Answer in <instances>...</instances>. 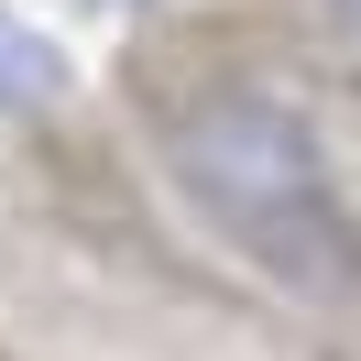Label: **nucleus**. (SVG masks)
I'll use <instances>...</instances> for the list:
<instances>
[{"mask_svg": "<svg viewBox=\"0 0 361 361\" xmlns=\"http://www.w3.org/2000/svg\"><path fill=\"white\" fill-rule=\"evenodd\" d=\"M164 176L274 285H295V295H350L361 285V219L339 208V176L317 154V132L274 88H252V77L197 88L164 121Z\"/></svg>", "mask_w": 361, "mask_h": 361, "instance_id": "obj_1", "label": "nucleus"}, {"mask_svg": "<svg viewBox=\"0 0 361 361\" xmlns=\"http://www.w3.org/2000/svg\"><path fill=\"white\" fill-rule=\"evenodd\" d=\"M66 88H77L66 44H55L33 11H11V0H0V121H33V110H55Z\"/></svg>", "mask_w": 361, "mask_h": 361, "instance_id": "obj_2", "label": "nucleus"}, {"mask_svg": "<svg viewBox=\"0 0 361 361\" xmlns=\"http://www.w3.org/2000/svg\"><path fill=\"white\" fill-rule=\"evenodd\" d=\"M77 11H99V23H132V11H154V0H77Z\"/></svg>", "mask_w": 361, "mask_h": 361, "instance_id": "obj_3", "label": "nucleus"}, {"mask_svg": "<svg viewBox=\"0 0 361 361\" xmlns=\"http://www.w3.org/2000/svg\"><path fill=\"white\" fill-rule=\"evenodd\" d=\"M329 23H339V33H350V44H361V0H329Z\"/></svg>", "mask_w": 361, "mask_h": 361, "instance_id": "obj_4", "label": "nucleus"}]
</instances>
